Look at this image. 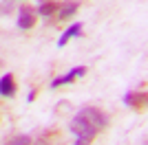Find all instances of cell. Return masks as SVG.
Wrapping results in <instances>:
<instances>
[{"label":"cell","instance_id":"cell-8","mask_svg":"<svg viewBox=\"0 0 148 145\" xmlns=\"http://www.w3.org/2000/svg\"><path fill=\"white\" fill-rule=\"evenodd\" d=\"M58 11V2H51V0H47V2H40V7H38V16H44V18H49V16H53V13Z\"/></svg>","mask_w":148,"mask_h":145},{"label":"cell","instance_id":"cell-12","mask_svg":"<svg viewBox=\"0 0 148 145\" xmlns=\"http://www.w3.org/2000/svg\"><path fill=\"white\" fill-rule=\"evenodd\" d=\"M0 64H2V62H0Z\"/></svg>","mask_w":148,"mask_h":145},{"label":"cell","instance_id":"cell-1","mask_svg":"<svg viewBox=\"0 0 148 145\" xmlns=\"http://www.w3.org/2000/svg\"><path fill=\"white\" fill-rule=\"evenodd\" d=\"M108 125V117L102 110L93 108V106H84V108L73 117L69 130L75 136V145H91L93 139L97 136L99 130H104Z\"/></svg>","mask_w":148,"mask_h":145},{"label":"cell","instance_id":"cell-3","mask_svg":"<svg viewBox=\"0 0 148 145\" xmlns=\"http://www.w3.org/2000/svg\"><path fill=\"white\" fill-rule=\"evenodd\" d=\"M82 75H86V66H73L71 70L66 72V75H62V77H56L53 81H51V88H60V86H66L71 84L73 79L82 77Z\"/></svg>","mask_w":148,"mask_h":145},{"label":"cell","instance_id":"cell-7","mask_svg":"<svg viewBox=\"0 0 148 145\" xmlns=\"http://www.w3.org/2000/svg\"><path fill=\"white\" fill-rule=\"evenodd\" d=\"M82 33V24L80 22H75V24H71V26H69L66 31H64V33H62V37L60 40H58V48H62L64 46V44L69 42V40H71V37H77Z\"/></svg>","mask_w":148,"mask_h":145},{"label":"cell","instance_id":"cell-10","mask_svg":"<svg viewBox=\"0 0 148 145\" xmlns=\"http://www.w3.org/2000/svg\"><path fill=\"white\" fill-rule=\"evenodd\" d=\"M11 9H13V2H11V0H0V16L9 13Z\"/></svg>","mask_w":148,"mask_h":145},{"label":"cell","instance_id":"cell-9","mask_svg":"<svg viewBox=\"0 0 148 145\" xmlns=\"http://www.w3.org/2000/svg\"><path fill=\"white\" fill-rule=\"evenodd\" d=\"M5 145H33V141H31V136H27V134H20V136H16V139L7 141Z\"/></svg>","mask_w":148,"mask_h":145},{"label":"cell","instance_id":"cell-4","mask_svg":"<svg viewBox=\"0 0 148 145\" xmlns=\"http://www.w3.org/2000/svg\"><path fill=\"white\" fill-rule=\"evenodd\" d=\"M16 24H18V29H22V31L33 29V24H36V11H33L31 7H20V13H18Z\"/></svg>","mask_w":148,"mask_h":145},{"label":"cell","instance_id":"cell-11","mask_svg":"<svg viewBox=\"0 0 148 145\" xmlns=\"http://www.w3.org/2000/svg\"><path fill=\"white\" fill-rule=\"evenodd\" d=\"M36 97H38V92H36V90H31V92H29V97H27V101L31 103V101H33V99H36Z\"/></svg>","mask_w":148,"mask_h":145},{"label":"cell","instance_id":"cell-2","mask_svg":"<svg viewBox=\"0 0 148 145\" xmlns=\"http://www.w3.org/2000/svg\"><path fill=\"white\" fill-rule=\"evenodd\" d=\"M146 90H128L124 95V103L133 110H144L146 108Z\"/></svg>","mask_w":148,"mask_h":145},{"label":"cell","instance_id":"cell-6","mask_svg":"<svg viewBox=\"0 0 148 145\" xmlns=\"http://www.w3.org/2000/svg\"><path fill=\"white\" fill-rule=\"evenodd\" d=\"M80 9V2L77 0H69L64 5L60 7V11H58V20H69L71 16H75V11Z\"/></svg>","mask_w":148,"mask_h":145},{"label":"cell","instance_id":"cell-5","mask_svg":"<svg viewBox=\"0 0 148 145\" xmlns=\"http://www.w3.org/2000/svg\"><path fill=\"white\" fill-rule=\"evenodd\" d=\"M0 95L2 97H13L16 95V79L11 72H5L0 77Z\"/></svg>","mask_w":148,"mask_h":145}]
</instances>
